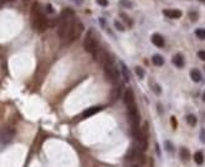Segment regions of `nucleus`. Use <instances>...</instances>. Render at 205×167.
Listing matches in <instances>:
<instances>
[{"instance_id": "21", "label": "nucleus", "mask_w": 205, "mask_h": 167, "mask_svg": "<svg viewBox=\"0 0 205 167\" xmlns=\"http://www.w3.org/2000/svg\"><path fill=\"white\" fill-rule=\"evenodd\" d=\"M119 16H121V17H122L123 20H125V21H126V23H127V24H128L129 26H132V20H131V19H129V17H128V16H127L126 14H121Z\"/></svg>"}, {"instance_id": "15", "label": "nucleus", "mask_w": 205, "mask_h": 167, "mask_svg": "<svg viewBox=\"0 0 205 167\" xmlns=\"http://www.w3.org/2000/svg\"><path fill=\"white\" fill-rule=\"evenodd\" d=\"M180 157H181L184 161H188V160L190 159V152H189V150L185 149V147H181V149H180Z\"/></svg>"}, {"instance_id": "3", "label": "nucleus", "mask_w": 205, "mask_h": 167, "mask_svg": "<svg viewBox=\"0 0 205 167\" xmlns=\"http://www.w3.org/2000/svg\"><path fill=\"white\" fill-rule=\"evenodd\" d=\"M84 47L87 52L93 55L95 52L99 48L98 47V41H97V37H96V34L93 32V30H88L87 34L85 36V40H84Z\"/></svg>"}, {"instance_id": "10", "label": "nucleus", "mask_w": 205, "mask_h": 167, "mask_svg": "<svg viewBox=\"0 0 205 167\" xmlns=\"http://www.w3.org/2000/svg\"><path fill=\"white\" fill-rule=\"evenodd\" d=\"M172 62L174 63V66H177L178 68H183V67H184V58H183V56L179 55V53L175 55V56H173Z\"/></svg>"}, {"instance_id": "20", "label": "nucleus", "mask_w": 205, "mask_h": 167, "mask_svg": "<svg viewBox=\"0 0 205 167\" xmlns=\"http://www.w3.org/2000/svg\"><path fill=\"white\" fill-rule=\"evenodd\" d=\"M134 71H136V73H137V76H138L139 78H143V77H144V72H143V69H142V67H139V66H137V67L134 68Z\"/></svg>"}, {"instance_id": "5", "label": "nucleus", "mask_w": 205, "mask_h": 167, "mask_svg": "<svg viewBox=\"0 0 205 167\" xmlns=\"http://www.w3.org/2000/svg\"><path fill=\"white\" fill-rule=\"evenodd\" d=\"M82 30H84V25L80 24V23H76L74 25V29H72V32H71V38L70 41H74V40H77L81 34H82Z\"/></svg>"}, {"instance_id": "14", "label": "nucleus", "mask_w": 205, "mask_h": 167, "mask_svg": "<svg viewBox=\"0 0 205 167\" xmlns=\"http://www.w3.org/2000/svg\"><path fill=\"white\" fill-rule=\"evenodd\" d=\"M194 161H195L197 165H203L204 162V153L201 151H198L194 153Z\"/></svg>"}, {"instance_id": "28", "label": "nucleus", "mask_w": 205, "mask_h": 167, "mask_svg": "<svg viewBox=\"0 0 205 167\" xmlns=\"http://www.w3.org/2000/svg\"><path fill=\"white\" fill-rule=\"evenodd\" d=\"M200 139L205 142V130H201V136H200Z\"/></svg>"}, {"instance_id": "19", "label": "nucleus", "mask_w": 205, "mask_h": 167, "mask_svg": "<svg viewBox=\"0 0 205 167\" xmlns=\"http://www.w3.org/2000/svg\"><path fill=\"white\" fill-rule=\"evenodd\" d=\"M164 147H166V150L168 152H173V150H174V147H173V145H172L170 141H166V142H164Z\"/></svg>"}, {"instance_id": "2", "label": "nucleus", "mask_w": 205, "mask_h": 167, "mask_svg": "<svg viewBox=\"0 0 205 167\" xmlns=\"http://www.w3.org/2000/svg\"><path fill=\"white\" fill-rule=\"evenodd\" d=\"M30 15H31V26L35 31L37 32H44V31L47 29L49 26V21L46 16L43 14V9L41 6L36 3L33 5L31 11H30Z\"/></svg>"}, {"instance_id": "18", "label": "nucleus", "mask_w": 205, "mask_h": 167, "mask_svg": "<svg viewBox=\"0 0 205 167\" xmlns=\"http://www.w3.org/2000/svg\"><path fill=\"white\" fill-rule=\"evenodd\" d=\"M195 35H197L200 40H205V30H203V29H198V30L195 31Z\"/></svg>"}, {"instance_id": "32", "label": "nucleus", "mask_w": 205, "mask_h": 167, "mask_svg": "<svg viewBox=\"0 0 205 167\" xmlns=\"http://www.w3.org/2000/svg\"><path fill=\"white\" fill-rule=\"evenodd\" d=\"M77 2H82V0H77Z\"/></svg>"}, {"instance_id": "29", "label": "nucleus", "mask_w": 205, "mask_h": 167, "mask_svg": "<svg viewBox=\"0 0 205 167\" xmlns=\"http://www.w3.org/2000/svg\"><path fill=\"white\" fill-rule=\"evenodd\" d=\"M203 102H205V92L203 93Z\"/></svg>"}, {"instance_id": "8", "label": "nucleus", "mask_w": 205, "mask_h": 167, "mask_svg": "<svg viewBox=\"0 0 205 167\" xmlns=\"http://www.w3.org/2000/svg\"><path fill=\"white\" fill-rule=\"evenodd\" d=\"M113 88H112V92H111V98H112V100L113 102H116L118 98H119V96H121V86L118 84V82L117 83H113Z\"/></svg>"}, {"instance_id": "27", "label": "nucleus", "mask_w": 205, "mask_h": 167, "mask_svg": "<svg viewBox=\"0 0 205 167\" xmlns=\"http://www.w3.org/2000/svg\"><path fill=\"white\" fill-rule=\"evenodd\" d=\"M121 4H126V5H127V8H131V6H132V4H131L129 2H127V0H122Z\"/></svg>"}, {"instance_id": "1", "label": "nucleus", "mask_w": 205, "mask_h": 167, "mask_svg": "<svg viewBox=\"0 0 205 167\" xmlns=\"http://www.w3.org/2000/svg\"><path fill=\"white\" fill-rule=\"evenodd\" d=\"M75 13L70 9H65L60 16V24H58V36L62 41H70L71 32L75 25Z\"/></svg>"}, {"instance_id": "25", "label": "nucleus", "mask_w": 205, "mask_h": 167, "mask_svg": "<svg viewBox=\"0 0 205 167\" xmlns=\"http://www.w3.org/2000/svg\"><path fill=\"white\" fill-rule=\"evenodd\" d=\"M170 121H172V126L175 129V128H177V119L174 118V117H172V118H170Z\"/></svg>"}, {"instance_id": "22", "label": "nucleus", "mask_w": 205, "mask_h": 167, "mask_svg": "<svg viewBox=\"0 0 205 167\" xmlns=\"http://www.w3.org/2000/svg\"><path fill=\"white\" fill-rule=\"evenodd\" d=\"M97 4L101 6H107L108 5V0H96Z\"/></svg>"}, {"instance_id": "7", "label": "nucleus", "mask_w": 205, "mask_h": 167, "mask_svg": "<svg viewBox=\"0 0 205 167\" xmlns=\"http://www.w3.org/2000/svg\"><path fill=\"white\" fill-rule=\"evenodd\" d=\"M102 110V107H92V108H88L87 110H85L84 113H82V118L86 119V118H90L92 115H95L96 113L101 111Z\"/></svg>"}, {"instance_id": "4", "label": "nucleus", "mask_w": 205, "mask_h": 167, "mask_svg": "<svg viewBox=\"0 0 205 167\" xmlns=\"http://www.w3.org/2000/svg\"><path fill=\"white\" fill-rule=\"evenodd\" d=\"M123 99H125V103H126L128 115H133V114H137V113H138L136 102H134V94H133V90H132L131 88H127V89H126L125 94H123Z\"/></svg>"}, {"instance_id": "17", "label": "nucleus", "mask_w": 205, "mask_h": 167, "mask_svg": "<svg viewBox=\"0 0 205 167\" xmlns=\"http://www.w3.org/2000/svg\"><path fill=\"white\" fill-rule=\"evenodd\" d=\"M121 66H122V72H123V76H125V79L128 82L129 80V72L127 69V66L123 63V62H121Z\"/></svg>"}, {"instance_id": "24", "label": "nucleus", "mask_w": 205, "mask_h": 167, "mask_svg": "<svg viewBox=\"0 0 205 167\" xmlns=\"http://www.w3.org/2000/svg\"><path fill=\"white\" fill-rule=\"evenodd\" d=\"M198 56L201 61H205V51H199L198 52Z\"/></svg>"}, {"instance_id": "6", "label": "nucleus", "mask_w": 205, "mask_h": 167, "mask_svg": "<svg viewBox=\"0 0 205 167\" xmlns=\"http://www.w3.org/2000/svg\"><path fill=\"white\" fill-rule=\"evenodd\" d=\"M150 41L153 44H154L157 47H159V48H162V47H164V38H163V36L162 35H159V34H154L152 36V38H150Z\"/></svg>"}, {"instance_id": "26", "label": "nucleus", "mask_w": 205, "mask_h": 167, "mask_svg": "<svg viewBox=\"0 0 205 167\" xmlns=\"http://www.w3.org/2000/svg\"><path fill=\"white\" fill-rule=\"evenodd\" d=\"M46 10H47V11H49L50 14H52V13H54V9L51 8V5H50V4H49V5H46Z\"/></svg>"}, {"instance_id": "23", "label": "nucleus", "mask_w": 205, "mask_h": 167, "mask_svg": "<svg viewBox=\"0 0 205 167\" xmlns=\"http://www.w3.org/2000/svg\"><path fill=\"white\" fill-rule=\"evenodd\" d=\"M115 26H116V29H117L118 31H123V30H125V27H123L118 21H115Z\"/></svg>"}, {"instance_id": "16", "label": "nucleus", "mask_w": 205, "mask_h": 167, "mask_svg": "<svg viewBox=\"0 0 205 167\" xmlns=\"http://www.w3.org/2000/svg\"><path fill=\"white\" fill-rule=\"evenodd\" d=\"M187 121L188 124L190 125V126H195L197 123H198V119L195 115H193V114H189V115H187Z\"/></svg>"}, {"instance_id": "12", "label": "nucleus", "mask_w": 205, "mask_h": 167, "mask_svg": "<svg viewBox=\"0 0 205 167\" xmlns=\"http://www.w3.org/2000/svg\"><path fill=\"white\" fill-rule=\"evenodd\" d=\"M152 62L154 63V66H158V67L164 65V59H163V57L160 55H154V56H153L152 57Z\"/></svg>"}, {"instance_id": "11", "label": "nucleus", "mask_w": 205, "mask_h": 167, "mask_svg": "<svg viewBox=\"0 0 205 167\" xmlns=\"http://www.w3.org/2000/svg\"><path fill=\"white\" fill-rule=\"evenodd\" d=\"M190 78L193 79V82H200L201 80V73L199 69H191L190 71Z\"/></svg>"}, {"instance_id": "31", "label": "nucleus", "mask_w": 205, "mask_h": 167, "mask_svg": "<svg viewBox=\"0 0 205 167\" xmlns=\"http://www.w3.org/2000/svg\"><path fill=\"white\" fill-rule=\"evenodd\" d=\"M23 2H29V0H23Z\"/></svg>"}, {"instance_id": "13", "label": "nucleus", "mask_w": 205, "mask_h": 167, "mask_svg": "<svg viewBox=\"0 0 205 167\" xmlns=\"http://www.w3.org/2000/svg\"><path fill=\"white\" fill-rule=\"evenodd\" d=\"M13 135H14V132L11 131V130H9V129H5L4 131H3V144H6L10 139L13 138Z\"/></svg>"}, {"instance_id": "30", "label": "nucleus", "mask_w": 205, "mask_h": 167, "mask_svg": "<svg viewBox=\"0 0 205 167\" xmlns=\"http://www.w3.org/2000/svg\"><path fill=\"white\" fill-rule=\"evenodd\" d=\"M4 2H13V0H2V3H4Z\"/></svg>"}, {"instance_id": "9", "label": "nucleus", "mask_w": 205, "mask_h": 167, "mask_svg": "<svg viewBox=\"0 0 205 167\" xmlns=\"http://www.w3.org/2000/svg\"><path fill=\"white\" fill-rule=\"evenodd\" d=\"M163 14L169 19H179L181 16V11L180 10H164Z\"/></svg>"}]
</instances>
